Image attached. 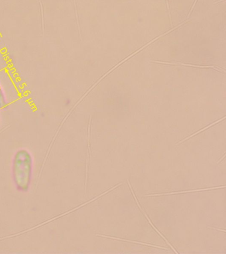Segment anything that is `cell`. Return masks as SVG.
<instances>
[{"label": "cell", "mask_w": 226, "mask_h": 254, "mask_svg": "<svg viewBox=\"0 0 226 254\" xmlns=\"http://www.w3.org/2000/svg\"><path fill=\"white\" fill-rule=\"evenodd\" d=\"M13 178L15 186L20 191H27L32 178L33 159L30 153L19 150L13 159Z\"/></svg>", "instance_id": "cell-1"}, {"label": "cell", "mask_w": 226, "mask_h": 254, "mask_svg": "<svg viewBox=\"0 0 226 254\" xmlns=\"http://www.w3.org/2000/svg\"><path fill=\"white\" fill-rule=\"evenodd\" d=\"M127 182H128V184L129 185V187H130V190H131V191H132L133 195H134V197L135 198V200H136V201L137 202V204H138L139 208H140L141 211H142L143 212V213L144 214V215L146 216V217L147 219H148V222H150V224H151V225L152 227L153 228V229L155 230V231L156 232H157V233L158 234H159V235L160 236H161V237L162 238H163V239L164 240H165V241L166 242V243H168V246H169L170 247L172 248V250H173V251L174 252H175V253L178 254V252L176 251L175 249H174V248H173V246H172L171 244H170L169 243V242H168V240L166 239L165 237H164V236L163 235H162V234L161 233H160V232L159 231H158V230L157 229H156V228H155V226H154L153 225V224L152 223V222L151 221L150 218H149L148 216L147 215V214H146V212H145L144 211V210H142V207H141V206H140V203H139V201H138V198H137L136 195H135V192L134 191V190H133L132 186H131V184H130V182H129L128 180H127Z\"/></svg>", "instance_id": "cell-2"}, {"label": "cell", "mask_w": 226, "mask_h": 254, "mask_svg": "<svg viewBox=\"0 0 226 254\" xmlns=\"http://www.w3.org/2000/svg\"><path fill=\"white\" fill-rule=\"evenodd\" d=\"M220 188H225V186H222V187L221 186L214 187V188H211L202 189V190H183V191L166 192V193L148 194V195H146V196H162V195H169V194H174L187 193V192L203 191V190H216V189H220Z\"/></svg>", "instance_id": "cell-3"}, {"label": "cell", "mask_w": 226, "mask_h": 254, "mask_svg": "<svg viewBox=\"0 0 226 254\" xmlns=\"http://www.w3.org/2000/svg\"><path fill=\"white\" fill-rule=\"evenodd\" d=\"M96 236H100V237L108 238H110V239L121 240V241H124V242H132V243L140 244V245L148 246H150V247L159 248V249L167 250V249H166V248L162 247V246L152 245V244H150L143 243V242H138V241H134V240H125V239H123V238H117V237H112V236H106V235H101V234H97Z\"/></svg>", "instance_id": "cell-4"}]
</instances>
